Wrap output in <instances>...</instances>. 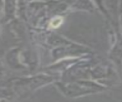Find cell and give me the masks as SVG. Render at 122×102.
<instances>
[{
  "label": "cell",
  "mask_w": 122,
  "mask_h": 102,
  "mask_svg": "<svg viewBox=\"0 0 122 102\" xmlns=\"http://www.w3.org/2000/svg\"><path fill=\"white\" fill-rule=\"evenodd\" d=\"M63 18L60 16H56L51 19V22H50V27L51 28H57L63 24Z\"/></svg>",
  "instance_id": "cell-1"
}]
</instances>
